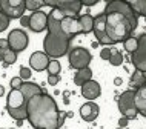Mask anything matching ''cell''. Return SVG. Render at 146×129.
<instances>
[{"label":"cell","mask_w":146,"mask_h":129,"mask_svg":"<svg viewBox=\"0 0 146 129\" xmlns=\"http://www.w3.org/2000/svg\"><path fill=\"white\" fill-rule=\"evenodd\" d=\"M97 2H98V0H91V2H82V5H83V6H92V5H96Z\"/></svg>","instance_id":"8d00e7d4"},{"label":"cell","mask_w":146,"mask_h":129,"mask_svg":"<svg viewBox=\"0 0 146 129\" xmlns=\"http://www.w3.org/2000/svg\"><path fill=\"white\" fill-rule=\"evenodd\" d=\"M92 32L97 38L98 45H112L111 40L106 36V31H105V14L100 13L98 15L94 17V26H92Z\"/></svg>","instance_id":"30bf717a"},{"label":"cell","mask_w":146,"mask_h":129,"mask_svg":"<svg viewBox=\"0 0 146 129\" xmlns=\"http://www.w3.org/2000/svg\"><path fill=\"white\" fill-rule=\"evenodd\" d=\"M0 11L8 19H20L25 13V0H0Z\"/></svg>","instance_id":"ba28073f"},{"label":"cell","mask_w":146,"mask_h":129,"mask_svg":"<svg viewBox=\"0 0 146 129\" xmlns=\"http://www.w3.org/2000/svg\"><path fill=\"white\" fill-rule=\"evenodd\" d=\"M43 6H46L45 0H25V9L33 11V13L40 11V8Z\"/></svg>","instance_id":"cb8c5ba5"},{"label":"cell","mask_w":146,"mask_h":129,"mask_svg":"<svg viewBox=\"0 0 146 129\" xmlns=\"http://www.w3.org/2000/svg\"><path fill=\"white\" fill-rule=\"evenodd\" d=\"M20 25L25 26V28H26V26L29 28V15H22V17H20Z\"/></svg>","instance_id":"836d02e7"},{"label":"cell","mask_w":146,"mask_h":129,"mask_svg":"<svg viewBox=\"0 0 146 129\" xmlns=\"http://www.w3.org/2000/svg\"><path fill=\"white\" fill-rule=\"evenodd\" d=\"M128 123H129V118H126V117H121L120 120H118V128H126L128 126Z\"/></svg>","instance_id":"e575fe53"},{"label":"cell","mask_w":146,"mask_h":129,"mask_svg":"<svg viewBox=\"0 0 146 129\" xmlns=\"http://www.w3.org/2000/svg\"><path fill=\"white\" fill-rule=\"evenodd\" d=\"M78 25H80L82 34H89L92 32V26H94V17L91 14H82L78 15Z\"/></svg>","instance_id":"d6986e66"},{"label":"cell","mask_w":146,"mask_h":129,"mask_svg":"<svg viewBox=\"0 0 146 129\" xmlns=\"http://www.w3.org/2000/svg\"><path fill=\"white\" fill-rule=\"evenodd\" d=\"M20 92L23 94V97H25V101L28 103V101L33 99V97L38 95V94H43V89H42L37 83L25 81V83L22 85V88H20Z\"/></svg>","instance_id":"ac0fdd59"},{"label":"cell","mask_w":146,"mask_h":129,"mask_svg":"<svg viewBox=\"0 0 146 129\" xmlns=\"http://www.w3.org/2000/svg\"><path fill=\"white\" fill-rule=\"evenodd\" d=\"M137 45H139V40H137V37H132V36L123 42V46H125L126 52H129V54H132L134 51L137 49Z\"/></svg>","instance_id":"4316f807"},{"label":"cell","mask_w":146,"mask_h":129,"mask_svg":"<svg viewBox=\"0 0 146 129\" xmlns=\"http://www.w3.org/2000/svg\"><path fill=\"white\" fill-rule=\"evenodd\" d=\"M26 120L34 129H58L65 122L56 100L49 94H38L26 103Z\"/></svg>","instance_id":"6da1fadb"},{"label":"cell","mask_w":146,"mask_h":129,"mask_svg":"<svg viewBox=\"0 0 146 129\" xmlns=\"http://www.w3.org/2000/svg\"><path fill=\"white\" fill-rule=\"evenodd\" d=\"M19 72H20V75H19V77H20L22 80H29L31 79V69L26 68V66H22Z\"/></svg>","instance_id":"4dcf8cb0"},{"label":"cell","mask_w":146,"mask_h":129,"mask_svg":"<svg viewBox=\"0 0 146 129\" xmlns=\"http://www.w3.org/2000/svg\"><path fill=\"white\" fill-rule=\"evenodd\" d=\"M8 114L13 117L14 120H17V122H23V120L28 117V112H26V105H23L20 108H15V109H6Z\"/></svg>","instance_id":"7402d4cb"},{"label":"cell","mask_w":146,"mask_h":129,"mask_svg":"<svg viewBox=\"0 0 146 129\" xmlns=\"http://www.w3.org/2000/svg\"><path fill=\"white\" fill-rule=\"evenodd\" d=\"M60 26H62L63 32H65L71 40L76 36H78V34H82L80 25H78V17H65V15H63Z\"/></svg>","instance_id":"7c38bea8"},{"label":"cell","mask_w":146,"mask_h":129,"mask_svg":"<svg viewBox=\"0 0 146 129\" xmlns=\"http://www.w3.org/2000/svg\"><path fill=\"white\" fill-rule=\"evenodd\" d=\"M98 112H100V108L94 101H86L83 106L80 108V117L85 122H94L98 117Z\"/></svg>","instance_id":"9a60e30c"},{"label":"cell","mask_w":146,"mask_h":129,"mask_svg":"<svg viewBox=\"0 0 146 129\" xmlns=\"http://www.w3.org/2000/svg\"><path fill=\"white\" fill-rule=\"evenodd\" d=\"M0 49H2V51L9 49V45H8V40H6V38H0Z\"/></svg>","instance_id":"d590c367"},{"label":"cell","mask_w":146,"mask_h":129,"mask_svg":"<svg viewBox=\"0 0 146 129\" xmlns=\"http://www.w3.org/2000/svg\"><path fill=\"white\" fill-rule=\"evenodd\" d=\"M112 56V48H103L100 51V58H103V60H109Z\"/></svg>","instance_id":"1f68e13d"},{"label":"cell","mask_w":146,"mask_h":129,"mask_svg":"<svg viewBox=\"0 0 146 129\" xmlns=\"http://www.w3.org/2000/svg\"><path fill=\"white\" fill-rule=\"evenodd\" d=\"M45 3L46 6H51L52 9L54 8L60 9L65 17H78L82 8H83L82 2H78V0H45Z\"/></svg>","instance_id":"277c9868"},{"label":"cell","mask_w":146,"mask_h":129,"mask_svg":"<svg viewBox=\"0 0 146 129\" xmlns=\"http://www.w3.org/2000/svg\"><path fill=\"white\" fill-rule=\"evenodd\" d=\"M46 71H48V75H58L62 71V66H60V62L58 60H49V65L48 68H46Z\"/></svg>","instance_id":"484cf974"},{"label":"cell","mask_w":146,"mask_h":129,"mask_svg":"<svg viewBox=\"0 0 146 129\" xmlns=\"http://www.w3.org/2000/svg\"><path fill=\"white\" fill-rule=\"evenodd\" d=\"M9 19L6 17L5 14L2 13V11H0V32H3V31L5 29H8V26H9Z\"/></svg>","instance_id":"f1b7e54d"},{"label":"cell","mask_w":146,"mask_h":129,"mask_svg":"<svg viewBox=\"0 0 146 129\" xmlns=\"http://www.w3.org/2000/svg\"><path fill=\"white\" fill-rule=\"evenodd\" d=\"M6 40H8V45H9V49L17 54V52H22V51L26 49L29 38H28V34L23 29H13L8 34Z\"/></svg>","instance_id":"9c48e42d"},{"label":"cell","mask_w":146,"mask_h":129,"mask_svg":"<svg viewBox=\"0 0 146 129\" xmlns=\"http://www.w3.org/2000/svg\"><path fill=\"white\" fill-rule=\"evenodd\" d=\"M63 19V14L60 9L54 8L52 11L48 14V34L43 38V49L48 57L57 58L63 57L65 54H68L69 46H71V38L63 32L60 22Z\"/></svg>","instance_id":"7a4b0ae2"},{"label":"cell","mask_w":146,"mask_h":129,"mask_svg":"<svg viewBox=\"0 0 146 129\" xmlns=\"http://www.w3.org/2000/svg\"><path fill=\"white\" fill-rule=\"evenodd\" d=\"M100 94H102V86L96 80H89V81H86V83L82 86V95H83L86 100H89V101L98 99Z\"/></svg>","instance_id":"5bb4252c"},{"label":"cell","mask_w":146,"mask_h":129,"mask_svg":"<svg viewBox=\"0 0 146 129\" xmlns=\"http://www.w3.org/2000/svg\"><path fill=\"white\" fill-rule=\"evenodd\" d=\"M121 83H123V80H121L120 77H115V79H114V85L115 86H120Z\"/></svg>","instance_id":"74e56055"},{"label":"cell","mask_w":146,"mask_h":129,"mask_svg":"<svg viewBox=\"0 0 146 129\" xmlns=\"http://www.w3.org/2000/svg\"><path fill=\"white\" fill-rule=\"evenodd\" d=\"M108 62L112 66H120L121 63H123V54H121L120 51H117V49L112 48V56H111V58H109Z\"/></svg>","instance_id":"83f0119b"},{"label":"cell","mask_w":146,"mask_h":129,"mask_svg":"<svg viewBox=\"0 0 146 129\" xmlns=\"http://www.w3.org/2000/svg\"><path fill=\"white\" fill-rule=\"evenodd\" d=\"M134 105H135L137 112L146 118V85L141 86L140 89L135 91V95H134Z\"/></svg>","instance_id":"e0dca14e"},{"label":"cell","mask_w":146,"mask_h":129,"mask_svg":"<svg viewBox=\"0 0 146 129\" xmlns=\"http://www.w3.org/2000/svg\"><path fill=\"white\" fill-rule=\"evenodd\" d=\"M48 65H49V57L46 56L45 52H42V51H35V52L31 54V57H29V66L33 69H35L37 72L45 71V69L48 68Z\"/></svg>","instance_id":"4fadbf2b"},{"label":"cell","mask_w":146,"mask_h":129,"mask_svg":"<svg viewBox=\"0 0 146 129\" xmlns=\"http://www.w3.org/2000/svg\"><path fill=\"white\" fill-rule=\"evenodd\" d=\"M9 85H11V89H20L22 85H23V80L20 77H13L9 81Z\"/></svg>","instance_id":"f546056e"},{"label":"cell","mask_w":146,"mask_h":129,"mask_svg":"<svg viewBox=\"0 0 146 129\" xmlns=\"http://www.w3.org/2000/svg\"><path fill=\"white\" fill-rule=\"evenodd\" d=\"M89 80H92V71H91V68L80 69V71H77L76 75H74V83L77 86H80V88Z\"/></svg>","instance_id":"ffe728a7"},{"label":"cell","mask_w":146,"mask_h":129,"mask_svg":"<svg viewBox=\"0 0 146 129\" xmlns=\"http://www.w3.org/2000/svg\"><path fill=\"white\" fill-rule=\"evenodd\" d=\"M13 129H14V128H13Z\"/></svg>","instance_id":"b9f144b4"},{"label":"cell","mask_w":146,"mask_h":129,"mask_svg":"<svg viewBox=\"0 0 146 129\" xmlns=\"http://www.w3.org/2000/svg\"><path fill=\"white\" fill-rule=\"evenodd\" d=\"M105 31L106 36L111 40L112 45L115 43H121L126 38L132 36V32L139 26V20L128 17V15L118 13V11H109L105 13Z\"/></svg>","instance_id":"3957f363"},{"label":"cell","mask_w":146,"mask_h":129,"mask_svg":"<svg viewBox=\"0 0 146 129\" xmlns=\"http://www.w3.org/2000/svg\"><path fill=\"white\" fill-rule=\"evenodd\" d=\"M17 62V54L11 49H5L3 51V65L5 66H9V65H14Z\"/></svg>","instance_id":"d4e9b609"},{"label":"cell","mask_w":146,"mask_h":129,"mask_svg":"<svg viewBox=\"0 0 146 129\" xmlns=\"http://www.w3.org/2000/svg\"><path fill=\"white\" fill-rule=\"evenodd\" d=\"M0 62H3V51L0 49Z\"/></svg>","instance_id":"ab89813d"},{"label":"cell","mask_w":146,"mask_h":129,"mask_svg":"<svg viewBox=\"0 0 146 129\" xmlns=\"http://www.w3.org/2000/svg\"><path fill=\"white\" fill-rule=\"evenodd\" d=\"M3 94H5V88H3V86H2V85H0V97H2V95H3Z\"/></svg>","instance_id":"f35d334b"},{"label":"cell","mask_w":146,"mask_h":129,"mask_svg":"<svg viewBox=\"0 0 146 129\" xmlns=\"http://www.w3.org/2000/svg\"><path fill=\"white\" fill-rule=\"evenodd\" d=\"M137 40H139V45H137V49L131 54V63L134 65L135 71L146 74V32L140 34Z\"/></svg>","instance_id":"52a82bcc"},{"label":"cell","mask_w":146,"mask_h":129,"mask_svg":"<svg viewBox=\"0 0 146 129\" xmlns=\"http://www.w3.org/2000/svg\"><path fill=\"white\" fill-rule=\"evenodd\" d=\"M134 95H135V91L132 89H128L123 94H120V97L117 99L118 103V111L121 112V117H126V118H135L139 115L135 109V105H134Z\"/></svg>","instance_id":"8992f818"},{"label":"cell","mask_w":146,"mask_h":129,"mask_svg":"<svg viewBox=\"0 0 146 129\" xmlns=\"http://www.w3.org/2000/svg\"><path fill=\"white\" fill-rule=\"evenodd\" d=\"M60 81V75H48V83L51 86H56Z\"/></svg>","instance_id":"d6a6232c"},{"label":"cell","mask_w":146,"mask_h":129,"mask_svg":"<svg viewBox=\"0 0 146 129\" xmlns=\"http://www.w3.org/2000/svg\"><path fill=\"white\" fill-rule=\"evenodd\" d=\"M23 105H26L25 97L20 92V89H11V92L8 94V99H6V109H15V108H20Z\"/></svg>","instance_id":"2e32d148"},{"label":"cell","mask_w":146,"mask_h":129,"mask_svg":"<svg viewBox=\"0 0 146 129\" xmlns=\"http://www.w3.org/2000/svg\"><path fill=\"white\" fill-rule=\"evenodd\" d=\"M48 28V14L43 11H35L29 15V29L33 32H42Z\"/></svg>","instance_id":"8fae6325"},{"label":"cell","mask_w":146,"mask_h":129,"mask_svg":"<svg viewBox=\"0 0 146 129\" xmlns=\"http://www.w3.org/2000/svg\"><path fill=\"white\" fill-rule=\"evenodd\" d=\"M146 85V74L143 72H140V71H135L131 75V80H129V86L132 88V91L134 89H140L141 86H145Z\"/></svg>","instance_id":"44dd1931"},{"label":"cell","mask_w":146,"mask_h":129,"mask_svg":"<svg viewBox=\"0 0 146 129\" xmlns=\"http://www.w3.org/2000/svg\"><path fill=\"white\" fill-rule=\"evenodd\" d=\"M68 60H69V66L72 69H85L89 68V63L92 60V56L86 48H82V46H77V48H72L68 54Z\"/></svg>","instance_id":"5b68a950"},{"label":"cell","mask_w":146,"mask_h":129,"mask_svg":"<svg viewBox=\"0 0 146 129\" xmlns=\"http://www.w3.org/2000/svg\"><path fill=\"white\" fill-rule=\"evenodd\" d=\"M129 5L137 15L146 19V0H132V2H129Z\"/></svg>","instance_id":"603a6c76"},{"label":"cell","mask_w":146,"mask_h":129,"mask_svg":"<svg viewBox=\"0 0 146 129\" xmlns=\"http://www.w3.org/2000/svg\"><path fill=\"white\" fill-rule=\"evenodd\" d=\"M117 129H121V128H117Z\"/></svg>","instance_id":"60d3db41"}]
</instances>
